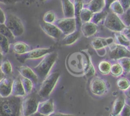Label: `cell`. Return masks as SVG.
I'll use <instances>...</instances> for the list:
<instances>
[{
	"mask_svg": "<svg viewBox=\"0 0 130 116\" xmlns=\"http://www.w3.org/2000/svg\"><path fill=\"white\" fill-rule=\"evenodd\" d=\"M119 115L120 116H130V106L126 103Z\"/></svg>",
	"mask_w": 130,
	"mask_h": 116,
	"instance_id": "38",
	"label": "cell"
},
{
	"mask_svg": "<svg viewBox=\"0 0 130 116\" xmlns=\"http://www.w3.org/2000/svg\"><path fill=\"white\" fill-rule=\"evenodd\" d=\"M84 7L89 8L93 13L100 12L105 9L104 0H91L87 4L85 5Z\"/></svg>",
	"mask_w": 130,
	"mask_h": 116,
	"instance_id": "20",
	"label": "cell"
},
{
	"mask_svg": "<svg viewBox=\"0 0 130 116\" xmlns=\"http://www.w3.org/2000/svg\"><path fill=\"white\" fill-rule=\"evenodd\" d=\"M110 73H111V75L114 77H119L123 73V70L118 63H114L111 66Z\"/></svg>",
	"mask_w": 130,
	"mask_h": 116,
	"instance_id": "34",
	"label": "cell"
},
{
	"mask_svg": "<svg viewBox=\"0 0 130 116\" xmlns=\"http://www.w3.org/2000/svg\"><path fill=\"white\" fill-rule=\"evenodd\" d=\"M109 10H110L111 12L116 13L117 15H121L124 12L123 7L117 0L111 4V5L109 7Z\"/></svg>",
	"mask_w": 130,
	"mask_h": 116,
	"instance_id": "28",
	"label": "cell"
},
{
	"mask_svg": "<svg viewBox=\"0 0 130 116\" xmlns=\"http://www.w3.org/2000/svg\"><path fill=\"white\" fill-rule=\"evenodd\" d=\"M40 26L45 33L49 36L50 37H52L53 38H58L62 36V31L58 28V27H57L54 24L43 22L41 24Z\"/></svg>",
	"mask_w": 130,
	"mask_h": 116,
	"instance_id": "11",
	"label": "cell"
},
{
	"mask_svg": "<svg viewBox=\"0 0 130 116\" xmlns=\"http://www.w3.org/2000/svg\"><path fill=\"white\" fill-rule=\"evenodd\" d=\"M62 9L64 17H75L74 5L70 0H61Z\"/></svg>",
	"mask_w": 130,
	"mask_h": 116,
	"instance_id": "17",
	"label": "cell"
},
{
	"mask_svg": "<svg viewBox=\"0 0 130 116\" xmlns=\"http://www.w3.org/2000/svg\"><path fill=\"white\" fill-rule=\"evenodd\" d=\"M118 116H119V115H118Z\"/></svg>",
	"mask_w": 130,
	"mask_h": 116,
	"instance_id": "51",
	"label": "cell"
},
{
	"mask_svg": "<svg viewBox=\"0 0 130 116\" xmlns=\"http://www.w3.org/2000/svg\"><path fill=\"white\" fill-rule=\"evenodd\" d=\"M122 22L126 26H130V7L124 11V13L120 15Z\"/></svg>",
	"mask_w": 130,
	"mask_h": 116,
	"instance_id": "37",
	"label": "cell"
},
{
	"mask_svg": "<svg viewBox=\"0 0 130 116\" xmlns=\"http://www.w3.org/2000/svg\"><path fill=\"white\" fill-rule=\"evenodd\" d=\"M92 15H93V12L92 11L90 10L89 8L84 7L80 12V20L82 23L91 21Z\"/></svg>",
	"mask_w": 130,
	"mask_h": 116,
	"instance_id": "26",
	"label": "cell"
},
{
	"mask_svg": "<svg viewBox=\"0 0 130 116\" xmlns=\"http://www.w3.org/2000/svg\"><path fill=\"white\" fill-rule=\"evenodd\" d=\"M80 37V32L79 29H77L73 33H70L65 36L64 38L62 39V42L65 45H70L77 42Z\"/></svg>",
	"mask_w": 130,
	"mask_h": 116,
	"instance_id": "22",
	"label": "cell"
},
{
	"mask_svg": "<svg viewBox=\"0 0 130 116\" xmlns=\"http://www.w3.org/2000/svg\"><path fill=\"white\" fill-rule=\"evenodd\" d=\"M80 30L85 37L89 38L96 34L98 31V26L91 21L84 22L81 26Z\"/></svg>",
	"mask_w": 130,
	"mask_h": 116,
	"instance_id": "16",
	"label": "cell"
},
{
	"mask_svg": "<svg viewBox=\"0 0 130 116\" xmlns=\"http://www.w3.org/2000/svg\"><path fill=\"white\" fill-rule=\"evenodd\" d=\"M19 72L22 77L29 78L33 83H37L38 81V77L33 70L26 66H21L17 67Z\"/></svg>",
	"mask_w": 130,
	"mask_h": 116,
	"instance_id": "15",
	"label": "cell"
},
{
	"mask_svg": "<svg viewBox=\"0 0 130 116\" xmlns=\"http://www.w3.org/2000/svg\"><path fill=\"white\" fill-rule=\"evenodd\" d=\"M13 80L9 77L3 78L0 81V96L8 97L12 95Z\"/></svg>",
	"mask_w": 130,
	"mask_h": 116,
	"instance_id": "12",
	"label": "cell"
},
{
	"mask_svg": "<svg viewBox=\"0 0 130 116\" xmlns=\"http://www.w3.org/2000/svg\"><path fill=\"white\" fill-rule=\"evenodd\" d=\"M58 57L57 52H52L44 56L40 63L34 68L33 70L38 78L44 79L48 74Z\"/></svg>",
	"mask_w": 130,
	"mask_h": 116,
	"instance_id": "2",
	"label": "cell"
},
{
	"mask_svg": "<svg viewBox=\"0 0 130 116\" xmlns=\"http://www.w3.org/2000/svg\"><path fill=\"white\" fill-rule=\"evenodd\" d=\"M5 77V75L3 74V72H2V70H0V81L2 80V79Z\"/></svg>",
	"mask_w": 130,
	"mask_h": 116,
	"instance_id": "48",
	"label": "cell"
},
{
	"mask_svg": "<svg viewBox=\"0 0 130 116\" xmlns=\"http://www.w3.org/2000/svg\"><path fill=\"white\" fill-rule=\"evenodd\" d=\"M130 86V82L128 79L126 78L122 77V78H119L117 80V88L122 91H125L126 89L129 88Z\"/></svg>",
	"mask_w": 130,
	"mask_h": 116,
	"instance_id": "35",
	"label": "cell"
},
{
	"mask_svg": "<svg viewBox=\"0 0 130 116\" xmlns=\"http://www.w3.org/2000/svg\"><path fill=\"white\" fill-rule=\"evenodd\" d=\"M74 9H75V18L77 22V29H80L82 22L80 20V15L84 7V4L82 0H74Z\"/></svg>",
	"mask_w": 130,
	"mask_h": 116,
	"instance_id": "21",
	"label": "cell"
},
{
	"mask_svg": "<svg viewBox=\"0 0 130 116\" xmlns=\"http://www.w3.org/2000/svg\"><path fill=\"white\" fill-rule=\"evenodd\" d=\"M20 78H21V82H22V85H23L24 89L26 94L31 93L32 90V88H33V82L29 78H25V77H22V76L20 77Z\"/></svg>",
	"mask_w": 130,
	"mask_h": 116,
	"instance_id": "29",
	"label": "cell"
},
{
	"mask_svg": "<svg viewBox=\"0 0 130 116\" xmlns=\"http://www.w3.org/2000/svg\"><path fill=\"white\" fill-rule=\"evenodd\" d=\"M117 1L121 3L124 11L130 7V0H117Z\"/></svg>",
	"mask_w": 130,
	"mask_h": 116,
	"instance_id": "39",
	"label": "cell"
},
{
	"mask_svg": "<svg viewBox=\"0 0 130 116\" xmlns=\"http://www.w3.org/2000/svg\"><path fill=\"white\" fill-rule=\"evenodd\" d=\"M6 15L3 10L0 7V24H4L5 22Z\"/></svg>",
	"mask_w": 130,
	"mask_h": 116,
	"instance_id": "41",
	"label": "cell"
},
{
	"mask_svg": "<svg viewBox=\"0 0 130 116\" xmlns=\"http://www.w3.org/2000/svg\"><path fill=\"white\" fill-rule=\"evenodd\" d=\"M112 64L108 61H102L98 64V70L103 75H108L110 73Z\"/></svg>",
	"mask_w": 130,
	"mask_h": 116,
	"instance_id": "27",
	"label": "cell"
},
{
	"mask_svg": "<svg viewBox=\"0 0 130 116\" xmlns=\"http://www.w3.org/2000/svg\"><path fill=\"white\" fill-rule=\"evenodd\" d=\"M0 70H2L5 75L11 74L12 72V64L8 60L3 61L0 64Z\"/></svg>",
	"mask_w": 130,
	"mask_h": 116,
	"instance_id": "32",
	"label": "cell"
},
{
	"mask_svg": "<svg viewBox=\"0 0 130 116\" xmlns=\"http://www.w3.org/2000/svg\"><path fill=\"white\" fill-rule=\"evenodd\" d=\"M109 57L111 59L118 60L122 57H130V51L126 47L117 43L109 46Z\"/></svg>",
	"mask_w": 130,
	"mask_h": 116,
	"instance_id": "9",
	"label": "cell"
},
{
	"mask_svg": "<svg viewBox=\"0 0 130 116\" xmlns=\"http://www.w3.org/2000/svg\"><path fill=\"white\" fill-rule=\"evenodd\" d=\"M22 98L10 95L0 96V116H21Z\"/></svg>",
	"mask_w": 130,
	"mask_h": 116,
	"instance_id": "1",
	"label": "cell"
},
{
	"mask_svg": "<svg viewBox=\"0 0 130 116\" xmlns=\"http://www.w3.org/2000/svg\"><path fill=\"white\" fill-rule=\"evenodd\" d=\"M118 63L121 66L123 73H129L130 72V57H122L118 59Z\"/></svg>",
	"mask_w": 130,
	"mask_h": 116,
	"instance_id": "30",
	"label": "cell"
},
{
	"mask_svg": "<svg viewBox=\"0 0 130 116\" xmlns=\"http://www.w3.org/2000/svg\"><path fill=\"white\" fill-rule=\"evenodd\" d=\"M124 95L127 97V98L130 99V86H129V88L127 89H126V90L124 91Z\"/></svg>",
	"mask_w": 130,
	"mask_h": 116,
	"instance_id": "45",
	"label": "cell"
},
{
	"mask_svg": "<svg viewBox=\"0 0 130 116\" xmlns=\"http://www.w3.org/2000/svg\"><path fill=\"white\" fill-rule=\"evenodd\" d=\"M15 37H20L24 33V27L22 21L19 17L13 14L6 15L5 22Z\"/></svg>",
	"mask_w": 130,
	"mask_h": 116,
	"instance_id": "5",
	"label": "cell"
},
{
	"mask_svg": "<svg viewBox=\"0 0 130 116\" xmlns=\"http://www.w3.org/2000/svg\"><path fill=\"white\" fill-rule=\"evenodd\" d=\"M37 112L44 116L48 115L54 112L53 100L48 99L47 100L44 101V102L39 103Z\"/></svg>",
	"mask_w": 130,
	"mask_h": 116,
	"instance_id": "14",
	"label": "cell"
},
{
	"mask_svg": "<svg viewBox=\"0 0 130 116\" xmlns=\"http://www.w3.org/2000/svg\"><path fill=\"white\" fill-rule=\"evenodd\" d=\"M114 39L112 37H108V38L97 37L92 40L91 42V45L94 49L98 51L104 48L107 46H110L114 43Z\"/></svg>",
	"mask_w": 130,
	"mask_h": 116,
	"instance_id": "13",
	"label": "cell"
},
{
	"mask_svg": "<svg viewBox=\"0 0 130 116\" xmlns=\"http://www.w3.org/2000/svg\"><path fill=\"white\" fill-rule=\"evenodd\" d=\"M19 0H0V2L4 4H12L19 2Z\"/></svg>",
	"mask_w": 130,
	"mask_h": 116,
	"instance_id": "44",
	"label": "cell"
},
{
	"mask_svg": "<svg viewBox=\"0 0 130 116\" xmlns=\"http://www.w3.org/2000/svg\"><path fill=\"white\" fill-rule=\"evenodd\" d=\"M60 73L54 72L51 74H48L43 79L40 88L38 95L42 98H47L54 89L55 86L60 77Z\"/></svg>",
	"mask_w": 130,
	"mask_h": 116,
	"instance_id": "3",
	"label": "cell"
},
{
	"mask_svg": "<svg viewBox=\"0 0 130 116\" xmlns=\"http://www.w3.org/2000/svg\"><path fill=\"white\" fill-rule=\"evenodd\" d=\"M13 51L19 55L26 53L31 50V47L27 43L23 42H17L14 43L13 47Z\"/></svg>",
	"mask_w": 130,
	"mask_h": 116,
	"instance_id": "23",
	"label": "cell"
},
{
	"mask_svg": "<svg viewBox=\"0 0 130 116\" xmlns=\"http://www.w3.org/2000/svg\"><path fill=\"white\" fill-rule=\"evenodd\" d=\"M55 25L62 31V34L67 35L72 33L77 30V22L75 17L57 19L55 21Z\"/></svg>",
	"mask_w": 130,
	"mask_h": 116,
	"instance_id": "8",
	"label": "cell"
},
{
	"mask_svg": "<svg viewBox=\"0 0 130 116\" xmlns=\"http://www.w3.org/2000/svg\"><path fill=\"white\" fill-rule=\"evenodd\" d=\"M0 47L3 53L7 54L10 49V42L8 38L0 34Z\"/></svg>",
	"mask_w": 130,
	"mask_h": 116,
	"instance_id": "31",
	"label": "cell"
},
{
	"mask_svg": "<svg viewBox=\"0 0 130 116\" xmlns=\"http://www.w3.org/2000/svg\"><path fill=\"white\" fill-rule=\"evenodd\" d=\"M26 94L24 89L23 85H22L21 80L19 77H17L15 79L13 80V86H12V95L15 96H24Z\"/></svg>",
	"mask_w": 130,
	"mask_h": 116,
	"instance_id": "18",
	"label": "cell"
},
{
	"mask_svg": "<svg viewBox=\"0 0 130 116\" xmlns=\"http://www.w3.org/2000/svg\"><path fill=\"white\" fill-rule=\"evenodd\" d=\"M0 34L5 36V37H7V38H8L9 40H13L15 38V37L13 36V35L12 34L11 31L10 30L9 28L6 26L5 23L0 24Z\"/></svg>",
	"mask_w": 130,
	"mask_h": 116,
	"instance_id": "33",
	"label": "cell"
},
{
	"mask_svg": "<svg viewBox=\"0 0 130 116\" xmlns=\"http://www.w3.org/2000/svg\"><path fill=\"white\" fill-rule=\"evenodd\" d=\"M121 33L130 40V26H126Z\"/></svg>",
	"mask_w": 130,
	"mask_h": 116,
	"instance_id": "40",
	"label": "cell"
},
{
	"mask_svg": "<svg viewBox=\"0 0 130 116\" xmlns=\"http://www.w3.org/2000/svg\"><path fill=\"white\" fill-rule=\"evenodd\" d=\"M43 22L47 23L53 24L56 21V17L55 13L52 11H48L45 13L43 16Z\"/></svg>",
	"mask_w": 130,
	"mask_h": 116,
	"instance_id": "36",
	"label": "cell"
},
{
	"mask_svg": "<svg viewBox=\"0 0 130 116\" xmlns=\"http://www.w3.org/2000/svg\"><path fill=\"white\" fill-rule=\"evenodd\" d=\"M39 95L35 93L29 94L22 101V112L23 116H29L38 111Z\"/></svg>",
	"mask_w": 130,
	"mask_h": 116,
	"instance_id": "4",
	"label": "cell"
},
{
	"mask_svg": "<svg viewBox=\"0 0 130 116\" xmlns=\"http://www.w3.org/2000/svg\"><path fill=\"white\" fill-rule=\"evenodd\" d=\"M126 104L125 100L123 97L119 96L114 100L112 105V112L110 116H118L121 113L122 108Z\"/></svg>",
	"mask_w": 130,
	"mask_h": 116,
	"instance_id": "19",
	"label": "cell"
},
{
	"mask_svg": "<svg viewBox=\"0 0 130 116\" xmlns=\"http://www.w3.org/2000/svg\"><path fill=\"white\" fill-rule=\"evenodd\" d=\"M107 84L102 78L94 77L90 83V90L94 94L97 96L103 95L107 91Z\"/></svg>",
	"mask_w": 130,
	"mask_h": 116,
	"instance_id": "10",
	"label": "cell"
},
{
	"mask_svg": "<svg viewBox=\"0 0 130 116\" xmlns=\"http://www.w3.org/2000/svg\"><path fill=\"white\" fill-rule=\"evenodd\" d=\"M108 13V10H107L105 9H103V10L100 11V12L93 13L91 21L92 22H93V23H94L95 24H98L103 20H105V19L106 16L107 15Z\"/></svg>",
	"mask_w": 130,
	"mask_h": 116,
	"instance_id": "24",
	"label": "cell"
},
{
	"mask_svg": "<svg viewBox=\"0 0 130 116\" xmlns=\"http://www.w3.org/2000/svg\"><path fill=\"white\" fill-rule=\"evenodd\" d=\"M40 2H44V1H46V0H39Z\"/></svg>",
	"mask_w": 130,
	"mask_h": 116,
	"instance_id": "49",
	"label": "cell"
},
{
	"mask_svg": "<svg viewBox=\"0 0 130 116\" xmlns=\"http://www.w3.org/2000/svg\"><path fill=\"white\" fill-rule=\"evenodd\" d=\"M104 25L109 30L117 32H121L126 27L119 15L112 12H108L104 20Z\"/></svg>",
	"mask_w": 130,
	"mask_h": 116,
	"instance_id": "6",
	"label": "cell"
},
{
	"mask_svg": "<svg viewBox=\"0 0 130 116\" xmlns=\"http://www.w3.org/2000/svg\"><path fill=\"white\" fill-rule=\"evenodd\" d=\"M46 116H75V115H70V114H65V113H60V112H53V113H52L51 114L48 115H46Z\"/></svg>",
	"mask_w": 130,
	"mask_h": 116,
	"instance_id": "43",
	"label": "cell"
},
{
	"mask_svg": "<svg viewBox=\"0 0 130 116\" xmlns=\"http://www.w3.org/2000/svg\"><path fill=\"white\" fill-rule=\"evenodd\" d=\"M115 41L117 44L121 45L124 47L130 46V40L127 39L125 36H124L121 32H117L115 33Z\"/></svg>",
	"mask_w": 130,
	"mask_h": 116,
	"instance_id": "25",
	"label": "cell"
},
{
	"mask_svg": "<svg viewBox=\"0 0 130 116\" xmlns=\"http://www.w3.org/2000/svg\"><path fill=\"white\" fill-rule=\"evenodd\" d=\"M3 59V52H2V51H0V64L2 63Z\"/></svg>",
	"mask_w": 130,
	"mask_h": 116,
	"instance_id": "46",
	"label": "cell"
},
{
	"mask_svg": "<svg viewBox=\"0 0 130 116\" xmlns=\"http://www.w3.org/2000/svg\"><path fill=\"white\" fill-rule=\"evenodd\" d=\"M29 116H43V115H42L41 113H40L39 112H35V113H32V114L30 115H29Z\"/></svg>",
	"mask_w": 130,
	"mask_h": 116,
	"instance_id": "47",
	"label": "cell"
},
{
	"mask_svg": "<svg viewBox=\"0 0 130 116\" xmlns=\"http://www.w3.org/2000/svg\"><path fill=\"white\" fill-rule=\"evenodd\" d=\"M0 51H2V49H1V47H0Z\"/></svg>",
	"mask_w": 130,
	"mask_h": 116,
	"instance_id": "50",
	"label": "cell"
},
{
	"mask_svg": "<svg viewBox=\"0 0 130 116\" xmlns=\"http://www.w3.org/2000/svg\"><path fill=\"white\" fill-rule=\"evenodd\" d=\"M105 1V9L108 10H109L110 6L111 5L112 3L117 1V0H104Z\"/></svg>",
	"mask_w": 130,
	"mask_h": 116,
	"instance_id": "42",
	"label": "cell"
},
{
	"mask_svg": "<svg viewBox=\"0 0 130 116\" xmlns=\"http://www.w3.org/2000/svg\"><path fill=\"white\" fill-rule=\"evenodd\" d=\"M53 51L52 48H38L30 50L26 53L19 55L17 56V59L21 63H24L29 59H37L40 57H44Z\"/></svg>",
	"mask_w": 130,
	"mask_h": 116,
	"instance_id": "7",
	"label": "cell"
}]
</instances>
